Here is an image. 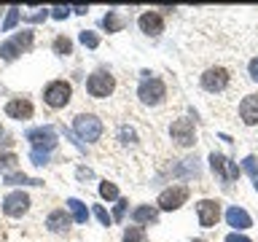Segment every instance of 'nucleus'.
I'll list each match as a JSON object with an SVG mask.
<instances>
[{"mask_svg": "<svg viewBox=\"0 0 258 242\" xmlns=\"http://www.w3.org/2000/svg\"><path fill=\"white\" fill-rule=\"evenodd\" d=\"M78 180H92V177H94V172H92V169H89V167H78Z\"/></svg>", "mask_w": 258, "mask_h": 242, "instance_id": "nucleus-34", "label": "nucleus"}, {"mask_svg": "<svg viewBox=\"0 0 258 242\" xmlns=\"http://www.w3.org/2000/svg\"><path fill=\"white\" fill-rule=\"evenodd\" d=\"M70 223H73V218L64 213V210H51V213H48V218H46L48 231H54V234L68 231V229H70Z\"/></svg>", "mask_w": 258, "mask_h": 242, "instance_id": "nucleus-17", "label": "nucleus"}, {"mask_svg": "<svg viewBox=\"0 0 258 242\" xmlns=\"http://www.w3.org/2000/svg\"><path fill=\"white\" fill-rule=\"evenodd\" d=\"M16 164H19V156L16 153H0V172L3 175H11V172H16Z\"/></svg>", "mask_w": 258, "mask_h": 242, "instance_id": "nucleus-22", "label": "nucleus"}, {"mask_svg": "<svg viewBox=\"0 0 258 242\" xmlns=\"http://www.w3.org/2000/svg\"><path fill=\"white\" fill-rule=\"evenodd\" d=\"M94 215H97V221H100L102 226H110V223H113V215H108V210H105L102 205L94 207Z\"/></svg>", "mask_w": 258, "mask_h": 242, "instance_id": "nucleus-30", "label": "nucleus"}, {"mask_svg": "<svg viewBox=\"0 0 258 242\" xmlns=\"http://www.w3.org/2000/svg\"><path fill=\"white\" fill-rule=\"evenodd\" d=\"M68 210H70V218L76 223H86L89 221V210H86V205L81 199H76V197H70L68 199Z\"/></svg>", "mask_w": 258, "mask_h": 242, "instance_id": "nucleus-19", "label": "nucleus"}, {"mask_svg": "<svg viewBox=\"0 0 258 242\" xmlns=\"http://www.w3.org/2000/svg\"><path fill=\"white\" fill-rule=\"evenodd\" d=\"M202 86L207 89V92H223L226 86H229V70L223 68H210L202 73Z\"/></svg>", "mask_w": 258, "mask_h": 242, "instance_id": "nucleus-11", "label": "nucleus"}, {"mask_svg": "<svg viewBox=\"0 0 258 242\" xmlns=\"http://www.w3.org/2000/svg\"><path fill=\"white\" fill-rule=\"evenodd\" d=\"M32 113H35V108L24 97H14V100L6 102V116H11L16 121H27V118H32Z\"/></svg>", "mask_w": 258, "mask_h": 242, "instance_id": "nucleus-13", "label": "nucleus"}, {"mask_svg": "<svg viewBox=\"0 0 258 242\" xmlns=\"http://www.w3.org/2000/svg\"><path fill=\"white\" fill-rule=\"evenodd\" d=\"M27 140L35 151H48L51 153L56 148V143H59V137H56V129L54 127H35L27 132Z\"/></svg>", "mask_w": 258, "mask_h": 242, "instance_id": "nucleus-6", "label": "nucleus"}, {"mask_svg": "<svg viewBox=\"0 0 258 242\" xmlns=\"http://www.w3.org/2000/svg\"><path fill=\"white\" fill-rule=\"evenodd\" d=\"M253 183H255V191H258V175H255V177H253Z\"/></svg>", "mask_w": 258, "mask_h": 242, "instance_id": "nucleus-38", "label": "nucleus"}, {"mask_svg": "<svg viewBox=\"0 0 258 242\" xmlns=\"http://www.w3.org/2000/svg\"><path fill=\"white\" fill-rule=\"evenodd\" d=\"M132 218H135L137 226H143V223H156V221H159V210L151 207V205H140V207H135Z\"/></svg>", "mask_w": 258, "mask_h": 242, "instance_id": "nucleus-18", "label": "nucleus"}, {"mask_svg": "<svg viewBox=\"0 0 258 242\" xmlns=\"http://www.w3.org/2000/svg\"><path fill=\"white\" fill-rule=\"evenodd\" d=\"M239 116L247 127H255L258 124V94H247L239 105Z\"/></svg>", "mask_w": 258, "mask_h": 242, "instance_id": "nucleus-15", "label": "nucleus"}, {"mask_svg": "<svg viewBox=\"0 0 258 242\" xmlns=\"http://www.w3.org/2000/svg\"><path fill=\"white\" fill-rule=\"evenodd\" d=\"M226 242H253V239H247L245 234H237V231H231L229 237H226Z\"/></svg>", "mask_w": 258, "mask_h": 242, "instance_id": "nucleus-35", "label": "nucleus"}, {"mask_svg": "<svg viewBox=\"0 0 258 242\" xmlns=\"http://www.w3.org/2000/svg\"><path fill=\"white\" fill-rule=\"evenodd\" d=\"M113 89H116V78H113L110 73H105V70H97V73H92V76L86 78V92L92 97H97V100L108 97Z\"/></svg>", "mask_w": 258, "mask_h": 242, "instance_id": "nucleus-5", "label": "nucleus"}, {"mask_svg": "<svg viewBox=\"0 0 258 242\" xmlns=\"http://www.w3.org/2000/svg\"><path fill=\"white\" fill-rule=\"evenodd\" d=\"M0 135H3V127H0Z\"/></svg>", "mask_w": 258, "mask_h": 242, "instance_id": "nucleus-40", "label": "nucleus"}, {"mask_svg": "<svg viewBox=\"0 0 258 242\" xmlns=\"http://www.w3.org/2000/svg\"><path fill=\"white\" fill-rule=\"evenodd\" d=\"M78 38H81V43H84L86 48H97V46H100V35H97V32H92V30H84Z\"/></svg>", "mask_w": 258, "mask_h": 242, "instance_id": "nucleus-26", "label": "nucleus"}, {"mask_svg": "<svg viewBox=\"0 0 258 242\" xmlns=\"http://www.w3.org/2000/svg\"><path fill=\"white\" fill-rule=\"evenodd\" d=\"M46 16H51V11H38V14H32V16H27V22H32V24H38V22H46Z\"/></svg>", "mask_w": 258, "mask_h": 242, "instance_id": "nucleus-33", "label": "nucleus"}, {"mask_svg": "<svg viewBox=\"0 0 258 242\" xmlns=\"http://www.w3.org/2000/svg\"><path fill=\"white\" fill-rule=\"evenodd\" d=\"M100 197L102 199H118V189H116V183H100Z\"/></svg>", "mask_w": 258, "mask_h": 242, "instance_id": "nucleus-27", "label": "nucleus"}, {"mask_svg": "<svg viewBox=\"0 0 258 242\" xmlns=\"http://www.w3.org/2000/svg\"><path fill=\"white\" fill-rule=\"evenodd\" d=\"M137 24H140V30L151 38H159L161 32H164V19H161V14H156V11H145L140 19H137Z\"/></svg>", "mask_w": 258, "mask_h": 242, "instance_id": "nucleus-14", "label": "nucleus"}, {"mask_svg": "<svg viewBox=\"0 0 258 242\" xmlns=\"http://www.w3.org/2000/svg\"><path fill=\"white\" fill-rule=\"evenodd\" d=\"M73 129L86 143H97L102 137V121L97 116H92V113H78L76 121H73Z\"/></svg>", "mask_w": 258, "mask_h": 242, "instance_id": "nucleus-3", "label": "nucleus"}, {"mask_svg": "<svg viewBox=\"0 0 258 242\" xmlns=\"http://www.w3.org/2000/svg\"><path fill=\"white\" fill-rule=\"evenodd\" d=\"M197 215H199V226H205V229H213L218 223V218H221V205L213 199H202L197 205Z\"/></svg>", "mask_w": 258, "mask_h": 242, "instance_id": "nucleus-12", "label": "nucleus"}, {"mask_svg": "<svg viewBox=\"0 0 258 242\" xmlns=\"http://www.w3.org/2000/svg\"><path fill=\"white\" fill-rule=\"evenodd\" d=\"M169 135H172V140L180 145V148H188V145L197 143V129H194V121H191V118H177V121H172Z\"/></svg>", "mask_w": 258, "mask_h": 242, "instance_id": "nucleus-7", "label": "nucleus"}, {"mask_svg": "<svg viewBox=\"0 0 258 242\" xmlns=\"http://www.w3.org/2000/svg\"><path fill=\"white\" fill-rule=\"evenodd\" d=\"M102 30H108V32H118V30H124V19L116 14V11H108L102 16Z\"/></svg>", "mask_w": 258, "mask_h": 242, "instance_id": "nucleus-21", "label": "nucleus"}, {"mask_svg": "<svg viewBox=\"0 0 258 242\" xmlns=\"http://www.w3.org/2000/svg\"><path fill=\"white\" fill-rule=\"evenodd\" d=\"M250 78L258 81V56H255V59H250Z\"/></svg>", "mask_w": 258, "mask_h": 242, "instance_id": "nucleus-37", "label": "nucleus"}, {"mask_svg": "<svg viewBox=\"0 0 258 242\" xmlns=\"http://www.w3.org/2000/svg\"><path fill=\"white\" fill-rule=\"evenodd\" d=\"M16 22H19V8L11 6V8L6 11V19H3V24H0V30H3V32H11V30L16 27Z\"/></svg>", "mask_w": 258, "mask_h": 242, "instance_id": "nucleus-24", "label": "nucleus"}, {"mask_svg": "<svg viewBox=\"0 0 258 242\" xmlns=\"http://www.w3.org/2000/svg\"><path fill=\"white\" fill-rule=\"evenodd\" d=\"M185 199H188V189H185V186H172V189H164V191L159 194V210L172 213V210L185 205Z\"/></svg>", "mask_w": 258, "mask_h": 242, "instance_id": "nucleus-8", "label": "nucleus"}, {"mask_svg": "<svg viewBox=\"0 0 258 242\" xmlns=\"http://www.w3.org/2000/svg\"><path fill=\"white\" fill-rule=\"evenodd\" d=\"M30 161L35 167H46L48 164V151H35V148H32L30 151Z\"/></svg>", "mask_w": 258, "mask_h": 242, "instance_id": "nucleus-28", "label": "nucleus"}, {"mask_svg": "<svg viewBox=\"0 0 258 242\" xmlns=\"http://www.w3.org/2000/svg\"><path fill=\"white\" fill-rule=\"evenodd\" d=\"M194 242H205V239H194Z\"/></svg>", "mask_w": 258, "mask_h": 242, "instance_id": "nucleus-39", "label": "nucleus"}, {"mask_svg": "<svg viewBox=\"0 0 258 242\" xmlns=\"http://www.w3.org/2000/svg\"><path fill=\"white\" fill-rule=\"evenodd\" d=\"M70 97H73V86L68 81H51L43 89V102L48 108H64L70 102Z\"/></svg>", "mask_w": 258, "mask_h": 242, "instance_id": "nucleus-4", "label": "nucleus"}, {"mask_svg": "<svg viewBox=\"0 0 258 242\" xmlns=\"http://www.w3.org/2000/svg\"><path fill=\"white\" fill-rule=\"evenodd\" d=\"M6 186H43V180L27 177L24 172H11V175H6Z\"/></svg>", "mask_w": 258, "mask_h": 242, "instance_id": "nucleus-20", "label": "nucleus"}, {"mask_svg": "<svg viewBox=\"0 0 258 242\" xmlns=\"http://www.w3.org/2000/svg\"><path fill=\"white\" fill-rule=\"evenodd\" d=\"M226 223L234 226V231H242V229H250V226H253V221H250V215H247L242 207H237V205L226 210Z\"/></svg>", "mask_w": 258, "mask_h": 242, "instance_id": "nucleus-16", "label": "nucleus"}, {"mask_svg": "<svg viewBox=\"0 0 258 242\" xmlns=\"http://www.w3.org/2000/svg\"><path fill=\"white\" fill-rule=\"evenodd\" d=\"M32 40H35V35H32L30 30H22V32H16L14 38H8L6 43H0V59H6V62H14L19 54L30 51V48H32Z\"/></svg>", "mask_w": 258, "mask_h": 242, "instance_id": "nucleus-2", "label": "nucleus"}, {"mask_svg": "<svg viewBox=\"0 0 258 242\" xmlns=\"http://www.w3.org/2000/svg\"><path fill=\"white\" fill-rule=\"evenodd\" d=\"M27 210H30V197L24 191H11L3 199V213L8 218H22Z\"/></svg>", "mask_w": 258, "mask_h": 242, "instance_id": "nucleus-10", "label": "nucleus"}, {"mask_svg": "<svg viewBox=\"0 0 258 242\" xmlns=\"http://www.w3.org/2000/svg\"><path fill=\"white\" fill-rule=\"evenodd\" d=\"M143 81H140V86H137V97H140V102L143 105H159L161 100L167 97V86H164V81L161 78H153L151 73H143Z\"/></svg>", "mask_w": 258, "mask_h": 242, "instance_id": "nucleus-1", "label": "nucleus"}, {"mask_svg": "<svg viewBox=\"0 0 258 242\" xmlns=\"http://www.w3.org/2000/svg\"><path fill=\"white\" fill-rule=\"evenodd\" d=\"M51 48H54V54H59V56H68V54H73V40H70V38H64V35H56Z\"/></svg>", "mask_w": 258, "mask_h": 242, "instance_id": "nucleus-23", "label": "nucleus"}, {"mask_svg": "<svg viewBox=\"0 0 258 242\" xmlns=\"http://www.w3.org/2000/svg\"><path fill=\"white\" fill-rule=\"evenodd\" d=\"M148 237H145V229L143 226H126L124 231V242H145Z\"/></svg>", "mask_w": 258, "mask_h": 242, "instance_id": "nucleus-25", "label": "nucleus"}, {"mask_svg": "<svg viewBox=\"0 0 258 242\" xmlns=\"http://www.w3.org/2000/svg\"><path fill=\"white\" fill-rule=\"evenodd\" d=\"M126 205H129L126 199H118V202H116V210H113V221H121V218H124V213H126Z\"/></svg>", "mask_w": 258, "mask_h": 242, "instance_id": "nucleus-31", "label": "nucleus"}, {"mask_svg": "<svg viewBox=\"0 0 258 242\" xmlns=\"http://www.w3.org/2000/svg\"><path fill=\"white\" fill-rule=\"evenodd\" d=\"M245 169H247V172L253 175V177L258 175V169H255V159H253V156H247V159H245Z\"/></svg>", "mask_w": 258, "mask_h": 242, "instance_id": "nucleus-36", "label": "nucleus"}, {"mask_svg": "<svg viewBox=\"0 0 258 242\" xmlns=\"http://www.w3.org/2000/svg\"><path fill=\"white\" fill-rule=\"evenodd\" d=\"M70 11H73V8H68V6H56V8H51V16H54V19H68Z\"/></svg>", "mask_w": 258, "mask_h": 242, "instance_id": "nucleus-32", "label": "nucleus"}, {"mask_svg": "<svg viewBox=\"0 0 258 242\" xmlns=\"http://www.w3.org/2000/svg\"><path fill=\"white\" fill-rule=\"evenodd\" d=\"M118 140H121V143H129V145H132V143H137V135H135V129H129V127H121V129H118Z\"/></svg>", "mask_w": 258, "mask_h": 242, "instance_id": "nucleus-29", "label": "nucleus"}, {"mask_svg": "<svg viewBox=\"0 0 258 242\" xmlns=\"http://www.w3.org/2000/svg\"><path fill=\"white\" fill-rule=\"evenodd\" d=\"M210 167H213V172L221 177L226 186L239 177V167L234 164V161H229L226 156H221V153H210Z\"/></svg>", "mask_w": 258, "mask_h": 242, "instance_id": "nucleus-9", "label": "nucleus"}]
</instances>
